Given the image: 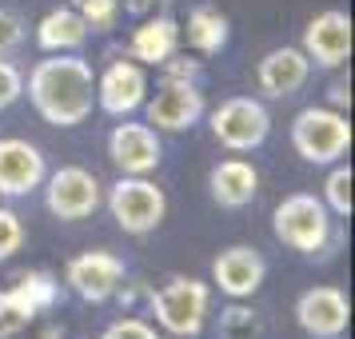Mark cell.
Listing matches in <instances>:
<instances>
[{
	"instance_id": "obj_30",
	"label": "cell",
	"mask_w": 355,
	"mask_h": 339,
	"mask_svg": "<svg viewBox=\"0 0 355 339\" xmlns=\"http://www.w3.org/2000/svg\"><path fill=\"white\" fill-rule=\"evenodd\" d=\"M160 72H164V80H192V84H200V76H204V72H200V60H188V56H180V52L164 60Z\"/></svg>"
},
{
	"instance_id": "obj_7",
	"label": "cell",
	"mask_w": 355,
	"mask_h": 339,
	"mask_svg": "<svg viewBox=\"0 0 355 339\" xmlns=\"http://www.w3.org/2000/svg\"><path fill=\"white\" fill-rule=\"evenodd\" d=\"M40 188H44L49 211L60 224H80L88 216H96V208H100V180L88 168H76V164L49 172Z\"/></svg>"
},
{
	"instance_id": "obj_17",
	"label": "cell",
	"mask_w": 355,
	"mask_h": 339,
	"mask_svg": "<svg viewBox=\"0 0 355 339\" xmlns=\"http://www.w3.org/2000/svg\"><path fill=\"white\" fill-rule=\"evenodd\" d=\"M180 52V24L176 17L168 12H148L140 17V28L132 33V44H128V56L136 64H148V68H160L168 56Z\"/></svg>"
},
{
	"instance_id": "obj_24",
	"label": "cell",
	"mask_w": 355,
	"mask_h": 339,
	"mask_svg": "<svg viewBox=\"0 0 355 339\" xmlns=\"http://www.w3.org/2000/svg\"><path fill=\"white\" fill-rule=\"evenodd\" d=\"M72 8L84 17L92 33H108L120 20V0H72Z\"/></svg>"
},
{
	"instance_id": "obj_11",
	"label": "cell",
	"mask_w": 355,
	"mask_h": 339,
	"mask_svg": "<svg viewBox=\"0 0 355 339\" xmlns=\"http://www.w3.org/2000/svg\"><path fill=\"white\" fill-rule=\"evenodd\" d=\"M300 49L315 68H327V72L343 68L352 60V17L343 8H327L320 17H311Z\"/></svg>"
},
{
	"instance_id": "obj_12",
	"label": "cell",
	"mask_w": 355,
	"mask_h": 339,
	"mask_svg": "<svg viewBox=\"0 0 355 339\" xmlns=\"http://www.w3.org/2000/svg\"><path fill=\"white\" fill-rule=\"evenodd\" d=\"M295 323L300 331L311 339H339L352 323V304L347 295L331 284H320V288H307L300 299H295Z\"/></svg>"
},
{
	"instance_id": "obj_15",
	"label": "cell",
	"mask_w": 355,
	"mask_h": 339,
	"mask_svg": "<svg viewBox=\"0 0 355 339\" xmlns=\"http://www.w3.org/2000/svg\"><path fill=\"white\" fill-rule=\"evenodd\" d=\"M263 279H268V263L259 256L256 247H248V243H232L224 247L216 263H211V284L224 291L227 299H252L259 288H263Z\"/></svg>"
},
{
	"instance_id": "obj_20",
	"label": "cell",
	"mask_w": 355,
	"mask_h": 339,
	"mask_svg": "<svg viewBox=\"0 0 355 339\" xmlns=\"http://www.w3.org/2000/svg\"><path fill=\"white\" fill-rule=\"evenodd\" d=\"M180 36H188V44H192L200 56H216V52L227 49V36H232V24L220 8H211V4H196L192 12H188V28H180Z\"/></svg>"
},
{
	"instance_id": "obj_5",
	"label": "cell",
	"mask_w": 355,
	"mask_h": 339,
	"mask_svg": "<svg viewBox=\"0 0 355 339\" xmlns=\"http://www.w3.org/2000/svg\"><path fill=\"white\" fill-rule=\"evenodd\" d=\"M108 211L124 236H148L168 216V195L148 176H120L108 188Z\"/></svg>"
},
{
	"instance_id": "obj_9",
	"label": "cell",
	"mask_w": 355,
	"mask_h": 339,
	"mask_svg": "<svg viewBox=\"0 0 355 339\" xmlns=\"http://www.w3.org/2000/svg\"><path fill=\"white\" fill-rule=\"evenodd\" d=\"M124 275H128V268L112 252H80V256L68 259L64 284L80 295L84 304H108L116 291H120Z\"/></svg>"
},
{
	"instance_id": "obj_27",
	"label": "cell",
	"mask_w": 355,
	"mask_h": 339,
	"mask_svg": "<svg viewBox=\"0 0 355 339\" xmlns=\"http://www.w3.org/2000/svg\"><path fill=\"white\" fill-rule=\"evenodd\" d=\"M20 96H24V72L0 56V112H8Z\"/></svg>"
},
{
	"instance_id": "obj_16",
	"label": "cell",
	"mask_w": 355,
	"mask_h": 339,
	"mask_svg": "<svg viewBox=\"0 0 355 339\" xmlns=\"http://www.w3.org/2000/svg\"><path fill=\"white\" fill-rule=\"evenodd\" d=\"M307 76H311V60L304 56V49H291V44L272 49L256 64V84H259V92H263L268 100L295 96V92L307 84Z\"/></svg>"
},
{
	"instance_id": "obj_1",
	"label": "cell",
	"mask_w": 355,
	"mask_h": 339,
	"mask_svg": "<svg viewBox=\"0 0 355 339\" xmlns=\"http://www.w3.org/2000/svg\"><path fill=\"white\" fill-rule=\"evenodd\" d=\"M28 100L44 124L76 128L96 108V72L76 52H49L28 72Z\"/></svg>"
},
{
	"instance_id": "obj_23",
	"label": "cell",
	"mask_w": 355,
	"mask_h": 339,
	"mask_svg": "<svg viewBox=\"0 0 355 339\" xmlns=\"http://www.w3.org/2000/svg\"><path fill=\"white\" fill-rule=\"evenodd\" d=\"M259 331H263V327H259V315L252 307H243L240 299L220 315V336L224 339H256Z\"/></svg>"
},
{
	"instance_id": "obj_29",
	"label": "cell",
	"mask_w": 355,
	"mask_h": 339,
	"mask_svg": "<svg viewBox=\"0 0 355 339\" xmlns=\"http://www.w3.org/2000/svg\"><path fill=\"white\" fill-rule=\"evenodd\" d=\"M100 339H160V336H156V327H152L148 320H140V315H124V320L108 323Z\"/></svg>"
},
{
	"instance_id": "obj_2",
	"label": "cell",
	"mask_w": 355,
	"mask_h": 339,
	"mask_svg": "<svg viewBox=\"0 0 355 339\" xmlns=\"http://www.w3.org/2000/svg\"><path fill=\"white\" fill-rule=\"evenodd\" d=\"M272 232L284 247H291V252H300V256H307V259L331 256V247L343 240L336 232V220H331L327 204L315 200L311 192L284 195L272 211Z\"/></svg>"
},
{
	"instance_id": "obj_3",
	"label": "cell",
	"mask_w": 355,
	"mask_h": 339,
	"mask_svg": "<svg viewBox=\"0 0 355 339\" xmlns=\"http://www.w3.org/2000/svg\"><path fill=\"white\" fill-rule=\"evenodd\" d=\"M148 307L168 336L192 339L204 331V320H208L211 307V288L196 275H172L164 288L148 291Z\"/></svg>"
},
{
	"instance_id": "obj_6",
	"label": "cell",
	"mask_w": 355,
	"mask_h": 339,
	"mask_svg": "<svg viewBox=\"0 0 355 339\" xmlns=\"http://www.w3.org/2000/svg\"><path fill=\"white\" fill-rule=\"evenodd\" d=\"M216 144L227 152H256L268 132H272V116L256 96H227L216 112L208 116Z\"/></svg>"
},
{
	"instance_id": "obj_14",
	"label": "cell",
	"mask_w": 355,
	"mask_h": 339,
	"mask_svg": "<svg viewBox=\"0 0 355 339\" xmlns=\"http://www.w3.org/2000/svg\"><path fill=\"white\" fill-rule=\"evenodd\" d=\"M49 176V160L44 152L20 136L0 140V195L4 200H20V195L36 192Z\"/></svg>"
},
{
	"instance_id": "obj_8",
	"label": "cell",
	"mask_w": 355,
	"mask_h": 339,
	"mask_svg": "<svg viewBox=\"0 0 355 339\" xmlns=\"http://www.w3.org/2000/svg\"><path fill=\"white\" fill-rule=\"evenodd\" d=\"M144 116L156 132H188L204 120V92L192 80H160L156 96L144 100Z\"/></svg>"
},
{
	"instance_id": "obj_18",
	"label": "cell",
	"mask_w": 355,
	"mask_h": 339,
	"mask_svg": "<svg viewBox=\"0 0 355 339\" xmlns=\"http://www.w3.org/2000/svg\"><path fill=\"white\" fill-rule=\"evenodd\" d=\"M208 192L211 200L227 211H240L248 208L259 192V172L248 160H220L208 172Z\"/></svg>"
},
{
	"instance_id": "obj_31",
	"label": "cell",
	"mask_w": 355,
	"mask_h": 339,
	"mask_svg": "<svg viewBox=\"0 0 355 339\" xmlns=\"http://www.w3.org/2000/svg\"><path fill=\"white\" fill-rule=\"evenodd\" d=\"M327 100H331V108H336V112L352 108V80H331V88H327Z\"/></svg>"
},
{
	"instance_id": "obj_22",
	"label": "cell",
	"mask_w": 355,
	"mask_h": 339,
	"mask_svg": "<svg viewBox=\"0 0 355 339\" xmlns=\"http://www.w3.org/2000/svg\"><path fill=\"white\" fill-rule=\"evenodd\" d=\"M352 184H355V172L352 164H331V172H327V180H323V204H327V211L331 216H339V220H352Z\"/></svg>"
},
{
	"instance_id": "obj_19",
	"label": "cell",
	"mask_w": 355,
	"mask_h": 339,
	"mask_svg": "<svg viewBox=\"0 0 355 339\" xmlns=\"http://www.w3.org/2000/svg\"><path fill=\"white\" fill-rule=\"evenodd\" d=\"M88 24H84V17L68 4V8H52L49 17L36 24V44L44 52H76L84 49V40H88Z\"/></svg>"
},
{
	"instance_id": "obj_26",
	"label": "cell",
	"mask_w": 355,
	"mask_h": 339,
	"mask_svg": "<svg viewBox=\"0 0 355 339\" xmlns=\"http://www.w3.org/2000/svg\"><path fill=\"white\" fill-rule=\"evenodd\" d=\"M24 247V224L12 208H0V263L12 259Z\"/></svg>"
},
{
	"instance_id": "obj_4",
	"label": "cell",
	"mask_w": 355,
	"mask_h": 339,
	"mask_svg": "<svg viewBox=\"0 0 355 339\" xmlns=\"http://www.w3.org/2000/svg\"><path fill=\"white\" fill-rule=\"evenodd\" d=\"M291 148L300 152V160L315 164V168H331L352 148V124L336 108H315L311 104L291 120Z\"/></svg>"
},
{
	"instance_id": "obj_28",
	"label": "cell",
	"mask_w": 355,
	"mask_h": 339,
	"mask_svg": "<svg viewBox=\"0 0 355 339\" xmlns=\"http://www.w3.org/2000/svg\"><path fill=\"white\" fill-rule=\"evenodd\" d=\"M24 44V17L12 8H0V56H12Z\"/></svg>"
},
{
	"instance_id": "obj_25",
	"label": "cell",
	"mask_w": 355,
	"mask_h": 339,
	"mask_svg": "<svg viewBox=\"0 0 355 339\" xmlns=\"http://www.w3.org/2000/svg\"><path fill=\"white\" fill-rule=\"evenodd\" d=\"M33 327V320L20 311V304L12 299V291L4 288L0 291V339H17L20 331H28Z\"/></svg>"
},
{
	"instance_id": "obj_13",
	"label": "cell",
	"mask_w": 355,
	"mask_h": 339,
	"mask_svg": "<svg viewBox=\"0 0 355 339\" xmlns=\"http://www.w3.org/2000/svg\"><path fill=\"white\" fill-rule=\"evenodd\" d=\"M108 160L120 168V176H148V172H156L164 160L160 132L148 128V124H132L124 116L112 128V136H108Z\"/></svg>"
},
{
	"instance_id": "obj_32",
	"label": "cell",
	"mask_w": 355,
	"mask_h": 339,
	"mask_svg": "<svg viewBox=\"0 0 355 339\" xmlns=\"http://www.w3.org/2000/svg\"><path fill=\"white\" fill-rule=\"evenodd\" d=\"M160 4H168V0H120V8H124L128 17H148V12H156Z\"/></svg>"
},
{
	"instance_id": "obj_21",
	"label": "cell",
	"mask_w": 355,
	"mask_h": 339,
	"mask_svg": "<svg viewBox=\"0 0 355 339\" xmlns=\"http://www.w3.org/2000/svg\"><path fill=\"white\" fill-rule=\"evenodd\" d=\"M8 291H12V299L20 304V311L28 320H40L44 311H52L60 304V279L52 272H20Z\"/></svg>"
},
{
	"instance_id": "obj_10",
	"label": "cell",
	"mask_w": 355,
	"mask_h": 339,
	"mask_svg": "<svg viewBox=\"0 0 355 339\" xmlns=\"http://www.w3.org/2000/svg\"><path fill=\"white\" fill-rule=\"evenodd\" d=\"M144 100H148V72L132 56L112 60L96 76V108L108 112L112 120H124L136 108H144Z\"/></svg>"
}]
</instances>
